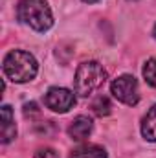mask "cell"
Segmentation results:
<instances>
[{"label": "cell", "mask_w": 156, "mask_h": 158, "mask_svg": "<svg viewBox=\"0 0 156 158\" xmlns=\"http://www.w3.org/2000/svg\"><path fill=\"white\" fill-rule=\"evenodd\" d=\"M4 74L13 83H28L37 76L39 64L37 59L24 50H13L4 57Z\"/></svg>", "instance_id": "1"}, {"label": "cell", "mask_w": 156, "mask_h": 158, "mask_svg": "<svg viewBox=\"0 0 156 158\" xmlns=\"http://www.w3.org/2000/svg\"><path fill=\"white\" fill-rule=\"evenodd\" d=\"M17 17L22 24L40 33L53 26V15L46 0H20L17 6Z\"/></svg>", "instance_id": "2"}, {"label": "cell", "mask_w": 156, "mask_h": 158, "mask_svg": "<svg viewBox=\"0 0 156 158\" xmlns=\"http://www.w3.org/2000/svg\"><path fill=\"white\" fill-rule=\"evenodd\" d=\"M107 79V70L97 61H84L77 66L76 79H74V90L81 98L90 96L94 90H97Z\"/></svg>", "instance_id": "3"}, {"label": "cell", "mask_w": 156, "mask_h": 158, "mask_svg": "<svg viewBox=\"0 0 156 158\" xmlns=\"http://www.w3.org/2000/svg\"><path fill=\"white\" fill-rule=\"evenodd\" d=\"M110 92L112 96L116 98L117 101L125 103V105H136L140 101V86H138V81L134 76H119L112 81L110 85Z\"/></svg>", "instance_id": "4"}, {"label": "cell", "mask_w": 156, "mask_h": 158, "mask_svg": "<svg viewBox=\"0 0 156 158\" xmlns=\"http://www.w3.org/2000/svg\"><path fill=\"white\" fill-rule=\"evenodd\" d=\"M44 105L53 112L64 114L76 105V94L63 86H51L44 96Z\"/></svg>", "instance_id": "5"}, {"label": "cell", "mask_w": 156, "mask_h": 158, "mask_svg": "<svg viewBox=\"0 0 156 158\" xmlns=\"http://www.w3.org/2000/svg\"><path fill=\"white\" fill-rule=\"evenodd\" d=\"M0 140L2 143H9L15 136H17V127H15V119H13V110L9 105H2L0 109Z\"/></svg>", "instance_id": "6"}, {"label": "cell", "mask_w": 156, "mask_h": 158, "mask_svg": "<svg viewBox=\"0 0 156 158\" xmlns=\"http://www.w3.org/2000/svg\"><path fill=\"white\" fill-rule=\"evenodd\" d=\"M92 129H94V123H92V119L88 118V116H77V118L70 123L68 134H70L72 140L83 142V140H86L92 134Z\"/></svg>", "instance_id": "7"}, {"label": "cell", "mask_w": 156, "mask_h": 158, "mask_svg": "<svg viewBox=\"0 0 156 158\" xmlns=\"http://www.w3.org/2000/svg\"><path fill=\"white\" fill-rule=\"evenodd\" d=\"M142 136L147 142H156V105H153L142 119Z\"/></svg>", "instance_id": "8"}, {"label": "cell", "mask_w": 156, "mask_h": 158, "mask_svg": "<svg viewBox=\"0 0 156 158\" xmlns=\"http://www.w3.org/2000/svg\"><path fill=\"white\" fill-rule=\"evenodd\" d=\"M70 158H107V151L101 145L86 143V145H79L77 149H74L70 153Z\"/></svg>", "instance_id": "9"}, {"label": "cell", "mask_w": 156, "mask_h": 158, "mask_svg": "<svg viewBox=\"0 0 156 158\" xmlns=\"http://www.w3.org/2000/svg\"><path fill=\"white\" fill-rule=\"evenodd\" d=\"M110 109H112V105H110V101H109L107 96H97L92 101V110L97 116H109L110 114Z\"/></svg>", "instance_id": "10"}, {"label": "cell", "mask_w": 156, "mask_h": 158, "mask_svg": "<svg viewBox=\"0 0 156 158\" xmlns=\"http://www.w3.org/2000/svg\"><path fill=\"white\" fill-rule=\"evenodd\" d=\"M143 77H145V81H147L151 86L156 88V57L149 59V61L143 64Z\"/></svg>", "instance_id": "11"}, {"label": "cell", "mask_w": 156, "mask_h": 158, "mask_svg": "<svg viewBox=\"0 0 156 158\" xmlns=\"http://www.w3.org/2000/svg\"><path fill=\"white\" fill-rule=\"evenodd\" d=\"M33 158H59V155H57V151H53L50 147H42V149H39L35 153Z\"/></svg>", "instance_id": "12"}, {"label": "cell", "mask_w": 156, "mask_h": 158, "mask_svg": "<svg viewBox=\"0 0 156 158\" xmlns=\"http://www.w3.org/2000/svg\"><path fill=\"white\" fill-rule=\"evenodd\" d=\"M83 2H86V4H96V2H99V0H83Z\"/></svg>", "instance_id": "13"}, {"label": "cell", "mask_w": 156, "mask_h": 158, "mask_svg": "<svg viewBox=\"0 0 156 158\" xmlns=\"http://www.w3.org/2000/svg\"><path fill=\"white\" fill-rule=\"evenodd\" d=\"M153 35H154V39H156V26H154V30H153Z\"/></svg>", "instance_id": "14"}]
</instances>
